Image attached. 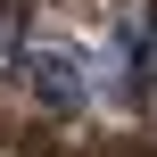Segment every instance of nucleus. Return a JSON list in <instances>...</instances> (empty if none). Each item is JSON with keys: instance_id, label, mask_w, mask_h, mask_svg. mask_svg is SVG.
Returning a JSON list of instances; mask_svg holds the SVG:
<instances>
[{"instance_id": "obj_2", "label": "nucleus", "mask_w": 157, "mask_h": 157, "mask_svg": "<svg viewBox=\"0 0 157 157\" xmlns=\"http://www.w3.org/2000/svg\"><path fill=\"white\" fill-rule=\"evenodd\" d=\"M17 50H25V33H17V17H8V8H0V75H8V66H17Z\"/></svg>"}, {"instance_id": "obj_1", "label": "nucleus", "mask_w": 157, "mask_h": 157, "mask_svg": "<svg viewBox=\"0 0 157 157\" xmlns=\"http://www.w3.org/2000/svg\"><path fill=\"white\" fill-rule=\"evenodd\" d=\"M8 75H17L50 116H75V108L91 99V58H83V50H66V41H25Z\"/></svg>"}]
</instances>
